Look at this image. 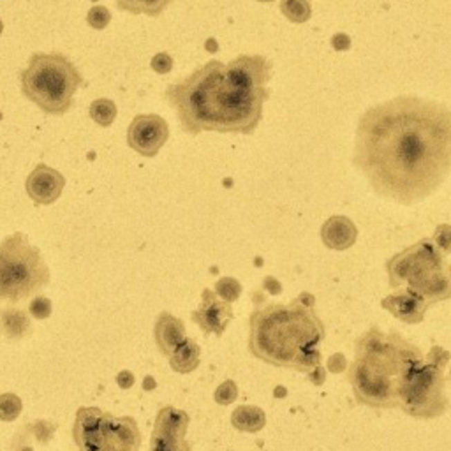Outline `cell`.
I'll list each match as a JSON object with an SVG mask.
<instances>
[{
	"label": "cell",
	"mask_w": 451,
	"mask_h": 451,
	"mask_svg": "<svg viewBox=\"0 0 451 451\" xmlns=\"http://www.w3.org/2000/svg\"><path fill=\"white\" fill-rule=\"evenodd\" d=\"M57 428H59V425L51 423V421L34 420L28 421L24 428H20L16 436L21 437V439H34L35 443H39L44 446V444H48L53 439V434Z\"/></svg>",
	"instance_id": "obj_21"
},
{
	"label": "cell",
	"mask_w": 451,
	"mask_h": 451,
	"mask_svg": "<svg viewBox=\"0 0 451 451\" xmlns=\"http://www.w3.org/2000/svg\"><path fill=\"white\" fill-rule=\"evenodd\" d=\"M280 11L293 24H305L312 16L309 0H280Z\"/></svg>",
	"instance_id": "obj_23"
},
{
	"label": "cell",
	"mask_w": 451,
	"mask_h": 451,
	"mask_svg": "<svg viewBox=\"0 0 451 451\" xmlns=\"http://www.w3.org/2000/svg\"><path fill=\"white\" fill-rule=\"evenodd\" d=\"M173 0H115V4L120 11L131 15H147L157 18L163 15Z\"/></svg>",
	"instance_id": "obj_20"
},
{
	"label": "cell",
	"mask_w": 451,
	"mask_h": 451,
	"mask_svg": "<svg viewBox=\"0 0 451 451\" xmlns=\"http://www.w3.org/2000/svg\"><path fill=\"white\" fill-rule=\"evenodd\" d=\"M381 307L392 315H395L402 323L420 324L425 319V314H427L430 304L416 291L405 288L395 289V293L383 298Z\"/></svg>",
	"instance_id": "obj_14"
},
{
	"label": "cell",
	"mask_w": 451,
	"mask_h": 451,
	"mask_svg": "<svg viewBox=\"0 0 451 451\" xmlns=\"http://www.w3.org/2000/svg\"><path fill=\"white\" fill-rule=\"evenodd\" d=\"M134 381H136V379H134V374L131 372V370H122V372L117 376V385L120 386L122 389L133 388Z\"/></svg>",
	"instance_id": "obj_32"
},
{
	"label": "cell",
	"mask_w": 451,
	"mask_h": 451,
	"mask_svg": "<svg viewBox=\"0 0 451 451\" xmlns=\"http://www.w3.org/2000/svg\"><path fill=\"white\" fill-rule=\"evenodd\" d=\"M450 381H451V369H450Z\"/></svg>",
	"instance_id": "obj_40"
},
{
	"label": "cell",
	"mask_w": 451,
	"mask_h": 451,
	"mask_svg": "<svg viewBox=\"0 0 451 451\" xmlns=\"http://www.w3.org/2000/svg\"><path fill=\"white\" fill-rule=\"evenodd\" d=\"M423 353L398 331L372 326L354 342V360L347 367V383L356 402L372 409L398 407V385Z\"/></svg>",
	"instance_id": "obj_4"
},
{
	"label": "cell",
	"mask_w": 451,
	"mask_h": 451,
	"mask_svg": "<svg viewBox=\"0 0 451 451\" xmlns=\"http://www.w3.org/2000/svg\"><path fill=\"white\" fill-rule=\"evenodd\" d=\"M432 241L436 243V247L444 256L451 254V224L437 226L436 231H434V237H432Z\"/></svg>",
	"instance_id": "obj_29"
},
{
	"label": "cell",
	"mask_w": 451,
	"mask_h": 451,
	"mask_svg": "<svg viewBox=\"0 0 451 451\" xmlns=\"http://www.w3.org/2000/svg\"><path fill=\"white\" fill-rule=\"evenodd\" d=\"M199 358L201 347L192 338H185L178 349L169 356V367L178 374H191L199 367Z\"/></svg>",
	"instance_id": "obj_18"
},
{
	"label": "cell",
	"mask_w": 451,
	"mask_h": 451,
	"mask_svg": "<svg viewBox=\"0 0 451 451\" xmlns=\"http://www.w3.org/2000/svg\"><path fill=\"white\" fill-rule=\"evenodd\" d=\"M263 289L268 291L270 295H280V293H282V286H280L279 280L272 275L265 277V280H263Z\"/></svg>",
	"instance_id": "obj_35"
},
{
	"label": "cell",
	"mask_w": 451,
	"mask_h": 451,
	"mask_svg": "<svg viewBox=\"0 0 451 451\" xmlns=\"http://www.w3.org/2000/svg\"><path fill=\"white\" fill-rule=\"evenodd\" d=\"M73 439L78 451H140L141 432L133 416L83 405L76 411Z\"/></svg>",
	"instance_id": "obj_7"
},
{
	"label": "cell",
	"mask_w": 451,
	"mask_h": 451,
	"mask_svg": "<svg viewBox=\"0 0 451 451\" xmlns=\"http://www.w3.org/2000/svg\"><path fill=\"white\" fill-rule=\"evenodd\" d=\"M257 2H273V0H257Z\"/></svg>",
	"instance_id": "obj_39"
},
{
	"label": "cell",
	"mask_w": 451,
	"mask_h": 451,
	"mask_svg": "<svg viewBox=\"0 0 451 451\" xmlns=\"http://www.w3.org/2000/svg\"><path fill=\"white\" fill-rule=\"evenodd\" d=\"M50 266L21 231L0 243V302L20 304L50 284Z\"/></svg>",
	"instance_id": "obj_6"
},
{
	"label": "cell",
	"mask_w": 451,
	"mask_h": 451,
	"mask_svg": "<svg viewBox=\"0 0 451 451\" xmlns=\"http://www.w3.org/2000/svg\"><path fill=\"white\" fill-rule=\"evenodd\" d=\"M353 164L381 198L423 201L451 175V109L414 95L372 106L358 122Z\"/></svg>",
	"instance_id": "obj_1"
},
{
	"label": "cell",
	"mask_w": 451,
	"mask_h": 451,
	"mask_svg": "<svg viewBox=\"0 0 451 451\" xmlns=\"http://www.w3.org/2000/svg\"><path fill=\"white\" fill-rule=\"evenodd\" d=\"M154 338L159 347V353L169 358L185 340V324L176 315L169 312H160L157 315L156 326H154Z\"/></svg>",
	"instance_id": "obj_15"
},
{
	"label": "cell",
	"mask_w": 451,
	"mask_h": 451,
	"mask_svg": "<svg viewBox=\"0 0 451 451\" xmlns=\"http://www.w3.org/2000/svg\"><path fill=\"white\" fill-rule=\"evenodd\" d=\"M444 369L427 358L412 365L398 385V409L423 420L443 416L450 407Z\"/></svg>",
	"instance_id": "obj_8"
},
{
	"label": "cell",
	"mask_w": 451,
	"mask_h": 451,
	"mask_svg": "<svg viewBox=\"0 0 451 451\" xmlns=\"http://www.w3.org/2000/svg\"><path fill=\"white\" fill-rule=\"evenodd\" d=\"M215 295L224 302H228V304H233L240 298L241 284L234 277H222L215 282Z\"/></svg>",
	"instance_id": "obj_25"
},
{
	"label": "cell",
	"mask_w": 451,
	"mask_h": 451,
	"mask_svg": "<svg viewBox=\"0 0 451 451\" xmlns=\"http://www.w3.org/2000/svg\"><path fill=\"white\" fill-rule=\"evenodd\" d=\"M214 398L219 405H230L238 398V386L233 379H228L215 389Z\"/></svg>",
	"instance_id": "obj_27"
},
{
	"label": "cell",
	"mask_w": 451,
	"mask_h": 451,
	"mask_svg": "<svg viewBox=\"0 0 451 451\" xmlns=\"http://www.w3.org/2000/svg\"><path fill=\"white\" fill-rule=\"evenodd\" d=\"M21 93L48 115H66L73 106L76 90L83 85V76L67 55L32 53L27 69L20 71Z\"/></svg>",
	"instance_id": "obj_5"
},
{
	"label": "cell",
	"mask_w": 451,
	"mask_h": 451,
	"mask_svg": "<svg viewBox=\"0 0 451 451\" xmlns=\"http://www.w3.org/2000/svg\"><path fill=\"white\" fill-rule=\"evenodd\" d=\"M66 185V176L55 169V167L46 166V164H37L28 175L27 183V194L35 205L48 206L53 205L57 199L60 198Z\"/></svg>",
	"instance_id": "obj_13"
},
{
	"label": "cell",
	"mask_w": 451,
	"mask_h": 451,
	"mask_svg": "<svg viewBox=\"0 0 451 451\" xmlns=\"http://www.w3.org/2000/svg\"><path fill=\"white\" fill-rule=\"evenodd\" d=\"M358 230L349 217L333 215L321 228V240L331 250H347L356 243Z\"/></svg>",
	"instance_id": "obj_16"
},
{
	"label": "cell",
	"mask_w": 451,
	"mask_h": 451,
	"mask_svg": "<svg viewBox=\"0 0 451 451\" xmlns=\"http://www.w3.org/2000/svg\"><path fill=\"white\" fill-rule=\"evenodd\" d=\"M30 317L24 309H0V333L4 335L8 340H21L30 333Z\"/></svg>",
	"instance_id": "obj_17"
},
{
	"label": "cell",
	"mask_w": 451,
	"mask_h": 451,
	"mask_svg": "<svg viewBox=\"0 0 451 451\" xmlns=\"http://www.w3.org/2000/svg\"><path fill=\"white\" fill-rule=\"evenodd\" d=\"M89 115L101 127H109L115 122V118H117V104L111 99H95L90 104Z\"/></svg>",
	"instance_id": "obj_22"
},
{
	"label": "cell",
	"mask_w": 451,
	"mask_h": 451,
	"mask_svg": "<svg viewBox=\"0 0 451 451\" xmlns=\"http://www.w3.org/2000/svg\"><path fill=\"white\" fill-rule=\"evenodd\" d=\"M150 67H152V69L156 71L157 74L172 73L173 59L166 53V51H160V53H157L156 57L152 59V62H150Z\"/></svg>",
	"instance_id": "obj_30"
},
{
	"label": "cell",
	"mask_w": 451,
	"mask_h": 451,
	"mask_svg": "<svg viewBox=\"0 0 451 451\" xmlns=\"http://www.w3.org/2000/svg\"><path fill=\"white\" fill-rule=\"evenodd\" d=\"M169 138L167 122L160 115H136L127 129V145L143 157H156Z\"/></svg>",
	"instance_id": "obj_11"
},
{
	"label": "cell",
	"mask_w": 451,
	"mask_h": 451,
	"mask_svg": "<svg viewBox=\"0 0 451 451\" xmlns=\"http://www.w3.org/2000/svg\"><path fill=\"white\" fill-rule=\"evenodd\" d=\"M4 32V24H2V20H0V34Z\"/></svg>",
	"instance_id": "obj_38"
},
{
	"label": "cell",
	"mask_w": 451,
	"mask_h": 451,
	"mask_svg": "<svg viewBox=\"0 0 451 451\" xmlns=\"http://www.w3.org/2000/svg\"><path fill=\"white\" fill-rule=\"evenodd\" d=\"M446 265V257L437 249L436 243L428 238H423L386 261L389 288L401 289L405 284L409 289L418 293Z\"/></svg>",
	"instance_id": "obj_9"
},
{
	"label": "cell",
	"mask_w": 451,
	"mask_h": 451,
	"mask_svg": "<svg viewBox=\"0 0 451 451\" xmlns=\"http://www.w3.org/2000/svg\"><path fill=\"white\" fill-rule=\"evenodd\" d=\"M189 423L191 416L185 411L164 405L157 412L148 451H192L185 439Z\"/></svg>",
	"instance_id": "obj_10"
},
{
	"label": "cell",
	"mask_w": 451,
	"mask_h": 451,
	"mask_svg": "<svg viewBox=\"0 0 451 451\" xmlns=\"http://www.w3.org/2000/svg\"><path fill=\"white\" fill-rule=\"evenodd\" d=\"M111 21V12L104 6H93L89 12H86V24L95 30H102L108 27V24Z\"/></svg>",
	"instance_id": "obj_26"
},
{
	"label": "cell",
	"mask_w": 451,
	"mask_h": 451,
	"mask_svg": "<svg viewBox=\"0 0 451 451\" xmlns=\"http://www.w3.org/2000/svg\"><path fill=\"white\" fill-rule=\"evenodd\" d=\"M324 337V323L300 296L286 305L261 300L249 319L250 354L279 369L312 372L321 365L319 346Z\"/></svg>",
	"instance_id": "obj_3"
},
{
	"label": "cell",
	"mask_w": 451,
	"mask_h": 451,
	"mask_svg": "<svg viewBox=\"0 0 451 451\" xmlns=\"http://www.w3.org/2000/svg\"><path fill=\"white\" fill-rule=\"evenodd\" d=\"M12 446H15L16 451H34V448L30 446V444L27 443H12Z\"/></svg>",
	"instance_id": "obj_36"
},
{
	"label": "cell",
	"mask_w": 451,
	"mask_h": 451,
	"mask_svg": "<svg viewBox=\"0 0 451 451\" xmlns=\"http://www.w3.org/2000/svg\"><path fill=\"white\" fill-rule=\"evenodd\" d=\"M326 367L330 372L340 374V372H344V370H347V367L349 365H347V360L342 353H335V354H331L330 358H328Z\"/></svg>",
	"instance_id": "obj_31"
},
{
	"label": "cell",
	"mask_w": 451,
	"mask_h": 451,
	"mask_svg": "<svg viewBox=\"0 0 451 451\" xmlns=\"http://www.w3.org/2000/svg\"><path fill=\"white\" fill-rule=\"evenodd\" d=\"M233 317L234 314L231 304L219 298L215 291L208 288L201 291V305L191 314V319L201 328L203 333H214L217 337L224 335L226 328Z\"/></svg>",
	"instance_id": "obj_12"
},
{
	"label": "cell",
	"mask_w": 451,
	"mask_h": 451,
	"mask_svg": "<svg viewBox=\"0 0 451 451\" xmlns=\"http://www.w3.org/2000/svg\"><path fill=\"white\" fill-rule=\"evenodd\" d=\"M309 381L315 386H321L324 381H326V370H324L323 365H317L312 372H309Z\"/></svg>",
	"instance_id": "obj_34"
},
{
	"label": "cell",
	"mask_w": 451,
	"mask_h": 451,
	"mask_svg": "<svg viewBox=\"0 0 451 451\" xmlns=\"http://www.w3.org/2000/svg\"><path fill=\"white\" fill-rule=\"evenodd\" d=\"M272 62L263 55H240L228 64L210 60L169 83L164 92L191 136L201 133L252 134L270 99Z\"/></svg>",
	"instance_id": "obj_2"
},
{
	"label": "cell",
	"mask_w": 451,
	"mask_h": 451,
	"mask_svg": "<svg viewBox=\"0 0 451 451\" xmlns=\"http://www.w3.org/2000/svg\"><path fill=\"white\" fill-rule=\"evenodd\" d=\"M143 388L145 389H154V388H156V381H154L152 376H147V378H145Z\"/></svg>",
	"instance_id": "obj_37"
},
{
	"label": "cell",
	"mask_w": 451,
	"mask_h": 451,
	"mask_svg": "<svg viewBox=\"0 0 451 451\" xmlns=\"http://www.w3.org/2000/svg\"><path fill=\"white\" fill-rule=\"evenodd\" d=\"M24 411V402L16 393H2L0 395V420L15 421Z\"/></svg>",
	"instance_id": "obj_24"
},
{
	"label": "cell",
	"mask_w": 451,
	"mask_h": 451,
	"mask_svg": "<svg viewBox=\"0 0 451 451\" xmlns=\"http://www.w3.org/2000/svg\"><path fill=\"white\" fill-rule=\"evenodd\" d=\"M231 425L240 432L256 434L265 428L266 414L257 405H238L231 414Z\"/></svg>",
	"instance_id": "obj_19"
},
{
	"label": "cell",
	"mask_w": 451,
	"mask_h": 451,
	"mask_svg": "<svg viewBox=\"0 0 451 451\" xmlns=\"http://www.w3.org/2000/svg\"><path fill=\"white\" fill-rule=\"evenodd\" d=\"M51 312H53V305H51L50 298L37 295L30 300V305H28V314H30L34 319H39V321H43V319L50 317Z\"/></svg>",
	"instance_id": "obj_28"
},
{
	"label": "cell",
	"mask_w": 451,
	"mask_h": 451,
	"mask_svg": "<svg viewBox=\"0 0 451 451\" xmlns=\"http://www.w3.org/2000/svg\"><path fill=\"white\" fill-rule=\"evenodd\" d=\"M331 46L337 51H346L351 48V39L347 34H335L331 39Z\"/></svg>",
	"instance_id": "obj_33"
}]
</instances>
